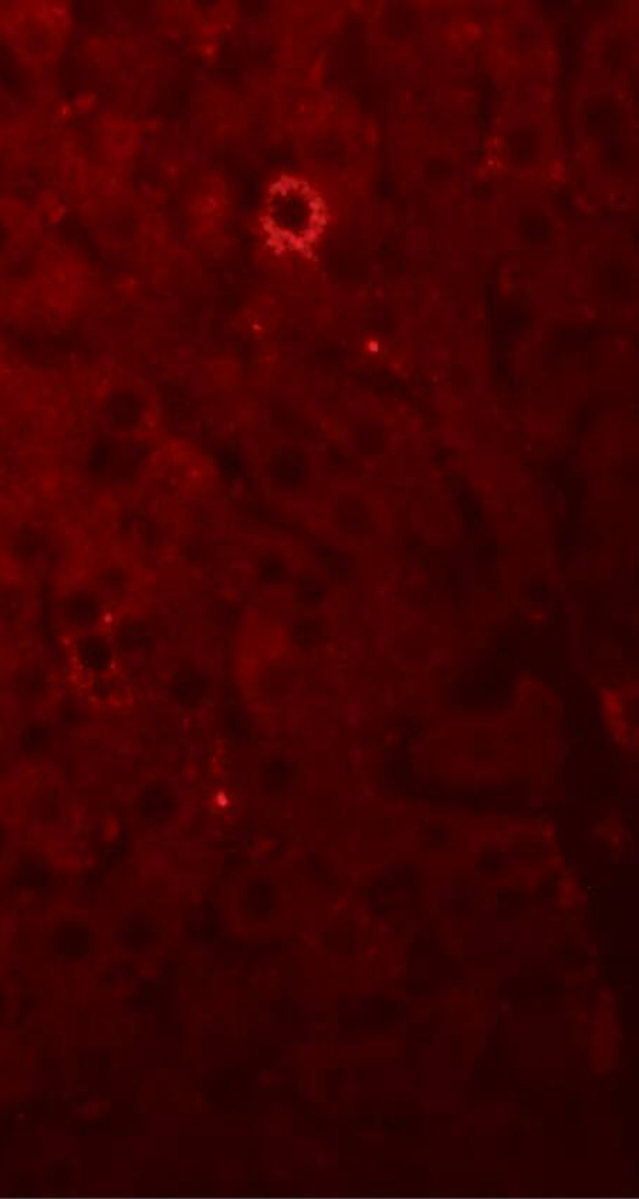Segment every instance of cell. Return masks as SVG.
<instances>
[{
    "mask_svg": "<svg viewBox=\"0 0 639 1199\" xmlns=\"http://www.w3.org/2000/svg\"><path fill=\"white\" fill-rule=\"evenodd\" d=\"M10 840H12V836H10V830L8 829V826H6V824L0 820V856L9 850Z\"/></svg>",
    "mask_w": 639,
    "mask_h": 1199,
    "instance_id": "cell-1",
    "label": "cell"
}]
</instances>
